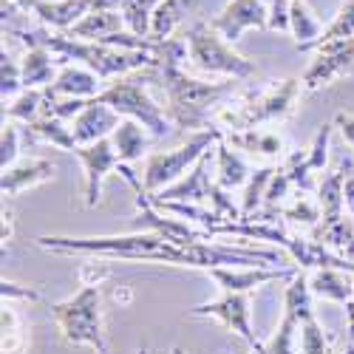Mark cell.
Here are the masks:
<instances>
[{"mask_svg":"<svg viewBox=\"0 0 354 354\" xmlns=\"http://www.w3.org/2000/svg\"><path fill=\"white\" fill-rule=\"evenodd\" d=\"M278 216H283L292 224H301V227H317L323 221L320 204L312 201V198H306V196H298L292 204H283V207L278 210Z\"/></svg>","mask_w":354,"mask_h":354,"instance_id":"37","label":"cell"},{"mask_svg":"<svg viewBox=\"0 0 354 354\" xmlns=\"http://www.w3.org/2000/svg\"><path fill=\"white\" fill-rule=\"evenodd\" d=\"M0 317H3V354H23L28 348V335L9 301H3V315Z\"/></svg>","mask_w":354,"mask_h":354,"instance_id":"35","label":"cell"},{"mask_svg":"<svg viewBox=\"0 0 354 354\" xmlns=\"http://www.w3.org/2000/svg\"><path fill=\"white\" fill-rule=\"evenodd\" d=\"M250 165L244 162V156L230 147L227 142H218L216 147V185L221 190H232V187H244L250 182Z\"/></svg>","mask_w":354,"mask_h":354,"instance_id":"25","label":"cell"},{"mask_svg":"<svg viewBox=\"0 0 354 354\" xmlns=\"http://www.w3.org/2000/svg\"><path fill=\"white\" fill-rule=\"evenodd\" d=\"M57 165L51 159H40V156H28L15 162L12 167L3 170V179H0V190H3L6 198L20 196L23 190H32L37 185H46L54 179Z\"/></svg>","mask_w":354,"mask_h":354,"instance_id":"19","label":"cell"},{"mask_svg":"<svg viewBox=\"0 0 354 354\" xmlns=\"http://www.w3.org/2000/svg\"><path fill=\"white\" fill-rule=\"evenodd\" d=\"M335 128L340 131V136L346 139V145L354 151V113H337L335 116Z\"/></svg>","mask_w":354,"mask_h":354,"instance_id":"42","label":"cell"},{"mask_svg":"<svg viewBox=\"0 0 354 354\" xmlns=\"http://www.w3.org/2000/svg\"><path fill=\"white\" fill-rule=\"evenodd\" d=\"M309 289L315 298L320 301H332V304H351L354 301V281L348 278L346 270H315L309 275Z\"/></svg>","mask_w":354,"mask_h":354,"instance_id":"22","label":"cell"},{"mask_svg":"<svg viewBox=\"0 0 354 354\" xmlns=\"http://www.w3.org/2000/svg\"><path fill=\"white\" fill-rule=\"evenodd\" d=\"M193 3H196V0H162V3L156 6V12H153V20H151V40L153 43L170 40V35L187 17Z\"/></svg>","mask_w":354,"mask_h":354,"instance_id":"29","label":"cell"},{"mask_svg":"<svg viewBox=\"0 0 354 354\" xmlns=\"http://www.w3.org/2000/svg\"><path fill=\"white\" fill-rule=\"evenodd\" d=\"M187 315L190 317H213L227 332L239 335L252 351L261 354V348H263V343L252 332V298L247 292H221V298L193 306Z\"/></svg>","mask_w":354,"mask_h":354,"instance_id":"10","label":"cell"},{"mask_svg":"<svg viewBox=\"0 0 354 354\" xmlns=\"http://www.w3.org/2000/svg\"><path fill=\"white\" fill-rule=\"evenodd\" d=\"M12 37H17L26 46H43L54 57H60V66L66 60H74L77 66H85L94 71L100 80H120L145 68H159V57L151 51H128V48H113L105 43H85L77 37H68L63 32H51V28H3Z\"/></svg>","mask_w":354,"mask_h":354,"instance_id":"2","label":"cell"},{"mask_svg":"<svg viewBox=\"0 0 354 354\" xmlns=\"http://www.w3.org/2000/svg\"><path fill=\"white\" fill-rule=\"evenodd\" d=\"M207 275L218 283L221 292H255L263 283L272 281H292L298 275V267H213Z\"/></svg>","mask_w":354,"mask_h":354,"instance_id":"14","label":"cell"},{"mask_svg":"<svg viewBox=\"0 0 354 354\" xmlns=\"http://www.w3.org/2000/svg\"><path fill=\"white\" fill-rule=\"evenodd\" d=\"M51 317L60 337L71 346H85L94 354H111L105 320H102V292L100 283H82L71 298L51 306Z\"/></svg>","mask_w":354,"mask_h":354,"instance_id":"4","label":"cell"},{"mask_svg":"<svg viewBox=\"0 0 354 354\" xmlns=\"http://www.w3.org/2000/svg\"><path fill=\"white\" fill-rule=\"evenodd\" d=\"M159 80L167 97V116L173 125L196 131L210 128V113L221 105L224 97L232 94L235 80L204 82L182 71V63H170L159 68Z\"/></svg>","mask_w":354,"mask_h":354,"instance_id":"3","label":"cell"},{"mask_svg":"<svg viewBox=\"0 0 354 354\" xmlns=\"http://www.w3.org/2000/svg\"><path fill=\"white\" fill-rule=\"evenodd\" d=\"M227 145L235 151H244L252 156H281L283 142L278 133H267V131H230L227 133Z\"/></svg>","mask_w":354,"mask_h":354,"instance_id":"28","label":"cell"},{"mask_svg":"<svg viewBox=\"0 0 354 354\" xmlns=\"http://www.w3.org/2000/svg\"><path fill=\"white\" fill-rule=\"evenodd\" d=\"M250 354H258V351H250Z\"/></svg>","mask_w":354,"mask_h":354,"instance_id":"49","label":"cell"},{"mask_svg":"<svg viewBox=\"0 0 354 354\" xmlns=\"http://www.w3.org/2000/svg\"><path fill=\"white\" fill-rule=\"evenodd\" d=\"M343 185H346V173L343 170H332L329 176H323V179H320V185H317V204L323 210V221L346 218Z\"/></svg>","mask_w":354,"mask_h":354,"instance_id":"30","label":"cell"},{"mask_svg":"<svg viewBox=\"0 0 354 354\" xmlns=\"http://www.w3.org/2000/svg\"><path fill=\"white\" fill-rule=\"evenodd\" d=\"M210 26L235 46L250 28H270V9L263 6V0H230L210 20Z\"/></svg>","mask_w":354,"mask_h":354,"instance_id":"13","label":"cell"},{"mask_svg":"<svg viewBox=\"0 0 354 354\" xmlns=\"http://www.w3.org/2000/svg\"><path fill=\"white\" fill-rule=\"evenodd\" d=\"M298 354H332V335L323 329V323L317 317H309L301 323Z\"/></svg>","mask_w":354,"mask_h":354,"instance_id":"34","label":"cell"},{"mask_svg":"<svg viewBox=\"0 0 354 354\" xmlns=\"http://www.w3.org/2000/svg\"><path fill=\"white\" fill-rule=\"evenodd\" d=\"M20 139H23V131L15 122H6L3 136H0V167L3 170L20 162Z\"/></svg>","mask_w":354,"mask_h":354,"instance_id":"39","label":"cell"},{"mask_svg":"<svg viewBox=\"0 0 354 354\" xmlns=\"http://www.w3.org/2000/svg\"><path fill=\"white\" fill-rule=\"evenodd\" d=\"M346 317H348V326L354 329V301H351V304H346Z\"/></svg>","mask_w":354,"mask_h":354,"instance_id":"46","label":"cell"},{"mask_svg":"<svg viewBox=\"0 0 354 354\" xmlns=\"http://www.w3.org/2000/svg\"><path fill=\"white\" fill-rule=\"evenodd\" d=\"M272 176H275V167H270V165L252 170L250 182L244 185V196H241V216L244 218H255L258 216L263 198H267V187L272 182Z\"/></svg>","mask_w":354,"mask_h":354,"instance_id":"31","label":"cell"},{"mask_svg":"<svg viewBox=\"0 0 354 354\" xmlns=\"http://www.w3.org/2000/svg\"><path fill=\"white\" fill-rule=\"evenodd\" d=\"M304 80L298 77H286L278 80L275 85H270L267 91L252 94L247 100H241L239 105H227L218 108V120L230 128V131H252L263 122H278L295 111V102L301 97Z\"/></svg>","mask_w":354,"mask_h":354,"instance_id":"5","label":"cell"},{"mask_svg":"<svg viewBox=\"0 0 354 354\" xmlns=\"http://www.w3.org/2000/svg\"><path fill=\"white\" fill-rule=\"evenodd\" d=\"M332 128L335 125H320V131L315 133V142L306 147V151L301 153H292L283 165V170L289 173L292 185L309 193L315 187V173H323V167H326V159H329V139H332Z\"/></svg>","mask_w":354,"mask_h":354,"instance_id":"15","label":"cell"},{"mask_svg":"<svg viewBox=\"0 0 354 354\" xmlns=\"http://www.w3.org/2000/svg\"><path fill=\"white\" fill-rule=\"evenodd\" d=\"M162 0H125L122 6V17H125V28L139 37H151V20L153 12Z\"/></svg>","mask_w":354,"mask_h":354,"instance_id":"33","label":"cell"},{"mask_svg":"<svg viewBox=\"0 0 354 354\" xmlns=\"http://www.w3.org/2000/svg\"><path fill=\"white\" fill-rule=\"evenodd\" d=\"M289 32L295 37L298 51H315L323 35V26L309 9L306 0H289Z\"/></svg>","mask_w":354,"mask_h":354,"instance_id":"24","label":"cell"},{"mask_svg":"<svg viewBox=\"0 0 354 354\" xmlns=\"http://www.w3.org/2000/svg\"><path fill=\"white\" fill-rule=\"evenodd\" d=\"M28 12L37 15L40 23L51 32L66 35L91 12V0H32Z\"/></svg>","mask_w":354,"mask_h":354,"instance_id":"20","label":"cell"},{"mask_svg":"<svg viewBox=\"0 0 354 354\" xmlns=\"http://www.w3.org/2000/svg\"><path fill=\"white\" fill-rule=\"evenodd\" d=\"M210 167H213V156H201L196 162V167L185 176V179H179L176 185L165 187L162 193L151 196V198H159V201H185V204H210V196L216 190V185L210 182Z\"/></svg>","mask_w":354,"mask_h":354,"instance_id":"17","label":"cell"},{"mask_svg":"<svg viewBox=\"0 0 354 354\" xmlns=\"http://www.w3.org/2000/svg\"><path fill=\"white\" fill-rule=\"evenodd\" d=\"M120 113H116L111 105L100 102L97 97L88 100V105L71 120V133L77 139L80 147L85 145H94V142H102V139H111L113 131L120 128Z\"/></svg>","mask_w":354,"mask_h":354,"instance_id":"16","label":"cell"},{"mask_svg":"<svg viewBox=\"0 0 354 354\" xmlns=\"http://www.w3.org/2000/svg\"><path fill=\"white\" fill-rule=\"evenodd\" d=\"M185 43H187L190 66L204 74H221L227 80H247L255 74V63L235 51L232 43H227L216 28L204 20H198L187 28Z\"/></svg>","mask_w":354,"mask_h":354,"instance_id":"7","label":"cell"},{"mask_svg":"<svg viewBox=\"0 0 354 354\" xmlns=\"http://www.w3.org/2000/svg\"><path fill=\"white\" fill-rule=\"evenodd\" d=\"M0 295H3V301H17V298H23V301H40L43 295L37 292V289H32V286H23V283H15V281H6L3 278V283H0Z\"/></svg>","mask_w":354,"mask_h":354,"instance_id":"41","label":"cell"},{"mask_svg":"<svg viewBox=\"0 0 354 354\" xmlns=\"http://www.w3.org/2000/svg\"><path fill=\"white\" fill-rule=\"evenodd\" d=\"M147 82H151V74L147 71H136V74H128L120 80H111V85L102 88L97 100L111 105L120 116H125V120L139 122L142 128L151 131L153 139H159L170 131V116L147 94Z\"/></svg>","mask_w":354,"mask_h":354,"instance_id":"6","label":"cell"},{"mask_svg":"<svg viewBox=\"0 0 354 354\" xmlns=\"http://www.w3.org/2000/svg\"><path fill=\"white\" fill-rule=\"evenodd\" d=\"M170 354H187V351H185V348H179V346H173V348H170Z\"/></svg>","mask_w":354,"mask_h":354,"instance_id":"47","label":"cell"},{"mask_svg":"<svg viewBox=\"0 0 354 354\" xmlns=\"http://www.w3.org/2000/svg\"><path fill=\"white\" fill-rule=\"evenodd\" d=\"M102 80L77 63H63L57 80L46 88L48 100H94L102 91Z\"/></svg>","mask_w":354,"mask_h":354,"instance_id":"18","label":"cell"},{"mask_svg":"<svg viewBox=\"0 0 354 354\" xmlns=\"http://www.w3.org/2000/svg\"><path fill=\"white\" fill-rule=\"evenodd\" d=\"M82 165V173H85V207L88 210H94L100 198H102V185L105 179L113 173V170H120V156H116L113 151V145L111 139H102V142H94V145H85V147H77V153H74Z\"/></svg>","mask_w":354,"mask_h":354,"instance_id":"12","label":"cell"},{"mask_svg":"<svg viewBox=\"0 0 354 354\" xmlns=\"http://www.w3.org/2000/svg\"><path fill=\"white\" fill-rule=\"evenodd\" d=\"M136 354H147V348H139V351H136Z\"/></svg>","mask_w":354,"mask_h":354,"instance_id":"48","label":"cell"},{"mask_svg":"<svg viewBox=\"0 0 354 354\" xmlns=\"http://www.w3.org/2000/svg\"><path fill=\"white\" fill-rule=\"evenodd\" d=\"M43 111H46V91H23L17 100H12V105L3 108L9 122H23V125L40 120Z\"/></svg>","mask_w":354,"mask_h":354,"instance_id":"32","label":"cell"},{"mask_svg":"<svg viewBox=\"0 0 354 354\" xmlns=\"http://www.w3.org/2000/svg\"><path fill=\"white\" fill-rule=\"evenodd\" d=\"M120 32H125V17L120 12H88L66 35L85 40V43H105L108 37Z\"/></svg>","mask_w":354,"mask_h":354,"instance_id":"23","label":"cell"},{"mask_svg":"<svg viewBox=\"0 0 354 354\" xmlns=\"http://www.w3.org/2000/svg\"><path fill=\"white\" fill-rule=\"evenodd\" d=\"M348 74H354V37L315 48V60L306 66L301 80L306 91H320V88H326Z\"/></svg>","mask_w":354,"mask_h":354,"instance_id":"11","label":"cell"},{"mask_svg":"<svg viewBox=\"0 0 354 354\" xmlns=\"http://www.w3.org/2000/svg\"><path fill=\"white\" fill-rule=\"evenodd\" d=\"M35 244L57 255H94V258H120V261H153L170 267L213 270V267H261V263H289L278 250H252V247H227V244H187L179 247L156 232H128V235H100V239H63V235H40Z\"/></svg>","mask_w":354,"mask_h":354,"instance_id":"1","label":"cell"},{"mask_svg":"<svg viewBox=\"0 0 354 354\" xmlns=\"http://www.w3.org/2000/svg\"><path fill=\"white\" fill-rule=\"evenodd\" d=\"M60 60H54V54L43 46H26V54L20 60L23 71V85L26 91H46V88L60 74Z\"/></svg>","mask_w":354,"mask_h":354,"instance_id":"21","label":"cell"},{"mask_svg":"<svg viewBox=\"0 0 354 354\" xmlns=\"http://www.w3.org/2000/svg\"><path fill=\"white\" fill-rule=\"evenodd\" d=\"M12 239V213L3 210V244Z\"/></svg>","mask_w":354,"mask_h":354,"instance_id":"44","label":"cell"},{"mask_svg":"<svg viewBox=\"0 0 354 354\" xmlns=\"http://www.w3.org/2000/svg\"><path fill=\"white\" fill-rule=\"evenodd\" d=\"M270 9V28L272 32H289V0H263Z\"/></svg>","mask_w":354,"mask_h":354,"instance_id":"40","label":"cell"},{"mask_svg":"<svg viewBox=\"0 0 354 354\" xmlns=\"http://www.w3.org/2000/svg\"><path fill=\"white\" fill-rule=\"evenodd\" d=\"M23 131V139L28 142H48L54 147H60L66 153H77V139L71 133V128H66L63 120H54V116H40V120L28 122L20 128Z\"/></svg>","mask_w":354,"mask_h":354,"instance_id":"26","label":"cell"},{"mask_svg":"<svg viewBox=\"0 0 354 354\" xmlns=\"http://www.w3.org/2000/svg\"><path fill=\"white\" fill-rule=\"evenodd\" d=\"M6 6H12V9H23V12H28V6H32V0H3Z\"/></svg>","mask_w":354,"mask_h":354,"instance_id":"45","label":"cell"},{"mask_svg":"<svg viewBox=\"0 0 354 354\" xmlns=\"http://www.w3.org/2000/svg\"><path fill=\"white\" fill-rule=\"evenodd\" d=\"M343 204H346V213L354 218V167H351V173H346V185H343Z\"/></svg>","mask_w":354,"mask_h":354,"instance_id":"43","label":"cell"},{"mask_svg":"<svg viewBox=\"0 0 354 354\" xmlns=\"http://www.w3.org/2000/svg\"><path fill=\"white\" fill-rule=\"evenodd\" d=\"M111 145H113L116 156H120V162L131 165V162L142 159V153L147 151V145H151V131L142 128L133 120H122L120 128H116L111 136Z\"/></svg>","mask_w":354,"mask_h":354,"instance_id":"27","label":"cell"},{"mask_svg":"<svg viewBox=\"0 0 354 354\" xmlns=\"http://www.w3.org/2000/svg\"><path fill=\"white\" fill-rule=\"evenodd\" d=\"M224 133L218 128H207V131H196L190 133V139L179 147H173V151H165V153H151L145 162V173H142V185L145 190L156 196L162 193L165 187L176 185L179 179H185V176L196 167V162L201 156L210 153V147L216 142H221Z\"/></svg>","mask_w":354,"mask_h":354,"instance_id":"8","label":"cell"},{"mask_svg":"<svg viewBox=\"0 0 354 354\" xmlns=\"http://www.w3.org/2000/svg\"><path fill=\"white\" fill-rule=\"evenodd\" d=\"M312 289H309V275L304 270H298L283 292V315L278 329L272 332V337L263 343L261 354H298V335H301V323L315 317L312 309Z\"/></svg>","mask_w":354,"mask_h":354,"instance_id":"9","label":"cell"},{"mask_svg":"<svg viewBox=\"0 0 354 354\" xmlns=\"http://www.w3.org/2000/svg\"><path fill=\"white\" fill-rule=\"evenodd\" d=\"M26 91V85H23V71H20V63L15 60V57L6 54H0V97H3V105L17 100L20 94Z\"/></svg>","mask_w":354,"mask_h":354,"instance_id":"36","label":"cell"},{"mask_svg":"<svg viewBox=\"0 0 354 354\" xmlns=\"http://www.w3.org/2000/svg\"><path fill=\"white\" fill-rule=\"evenodd\" d=\"M348 37H354V0H343V6L337 9L335 20L323 28L317 48L326 46V43H335V40H348Z\"/></svg>","mask_w":354,"mask_h":354,"instance_id":"38","label":"cell"}]
</instances>
